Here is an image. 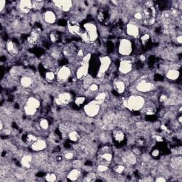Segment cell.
I'll list each match as a JSON object with an SVG mask.
<instances>
[{
    "label": "cell",
    "mask_w": 182,
    "mask_h": 182,
    "mask_svg": "<svg viewBox=\"0 0 182 182\" xmlns=\"http://www.w3.org/2000/svg\"><path fill=\"white\" fill-rule=\"evenodd\" d=\"M122 103L126 108L133 110V111H139L144 107L146 102L143 97L134 95V96L129 97L127 99L124 100Z\"/></svg>",
    "instance_id": "obj_1"
},
{
    "label": "cell",
    "mask_w": 182,
    "mask_h": 182,
    "mask_svg": "<svg viewBox=\"0 0 182 182\" xmlns=\"http://www.w3.org/2000/svg\"><path fill=\"white\" fill-rule=\"evenodd\" d=\"M118 52L123 56H129L132 52V44L129 39L123 38L119 42Z\"/></svg>",
    "instance_id": "obj_2"
},
{
    "label": "cell",
    "mask_w": 182,
    "mask_h": 182,
    "mask_svg": "<svg viewBox=\"0 0 182 182\" xmlns=\"http://www.w3.org/2000/svg\"><path fill=\"white\" fill-rule=\"evenodd\" d=\"M84 112L88 117H93L98 115L101 110V105L97 103L96 101H93L87 103L83 107Z\"/></svg>",
    "instance_id": "obj_3"
},
{
    "label": "cell",
    "mask_w": 182,
    "mask_h": 182,
    "mask_svg": "<svg viewBox=\"0 0 182 182\" xmlns=\"http://www.w3.org/2000/svg\"><path fill=\"white\" fill-rule=\"evenodd\" d=\"M71 76V69L69 66L64 65L58 68L56 73V80L61 83L67 81Z\"/></svg>",
    "instance_id": "obj_4"
},
{
    "label": "cell",
    "mask_w": 182,
    "mask_h": 182,
    "mask_svg": "<svg viewBox=\"0 0 182 182\" xmlns=\"http://www.w3.org/2000/svg\"><path fill=\"white\" fill-rule=\"evenodd\" d=\"M83 30L88 34L90 38L91 43L95 42L97 39L98 34H97V27L93 23H86L83 25Z\"/></svg>",
    "instance_id": "obj_5"
},
{
    "label": "cell",
    "mask_w": 182,
    "mask_h": 182,
    "mask_svg": "<svg viewBox=\"0 0 182 182\" xmlns=\"http://www.w3.org/2000/svg\"><path fill=\"white\" fill-rule=\"evenodd\" d=\"M100 67L98 72H97V78H101L102 75L105 73L107 72L108 70L110 65H111V59L109 56H102V57H100Z\"/></svg>",
    "instance_id": "obj_6"
},
{
    "label": "cell",
    "mask_w": 182,
    "mask_h": 182,
    "mask_svg": "<svg viewBox=\"0 0 182 182\" xmlns=\"http://www.w3.org/2000/svg\"><path fill=\"white\" fill-rule=\"evenodd\" d=\"M136 90L141 93H148L154 89V85L147 79L142 78L136 85Z\"/></svg>",
    "instance_id": "obj_7"
},
{
    "label": "cell",
    "mask_w": 182,
    "mask_h": 182,
    "mask_svg": "<svg viewBox=\"0 0 182 182\" xmlns=\"http://www.w3.org/2000/svg\"><path fill=\"white\" fill-rule=\"evenodd\" d=\"M79 48L73 43H68L62 49L63 55L66 57L71 58L77 56Z\"/></svg>",
    "instance_id": "obj_8"
},
{
    "label": "cell",
    "mask_w": 182,
    "mask_h": 182,
    "mask_svg": "<svg viewBox=\"0 0 182 182\" xmlns=\"http://www.w3.org/2000/svg\"><path fill=\"white\" fill-rule=\"evenodd\" d=\"M17 7L18 11L20 13L23 14H27L31 11H32V1L21 0V1L17 2Z\"/></svg>",
    "instance_id": "obj_9"
},
{
    "label": "cell",
    "mask_w": 182,
    "mask_h": 182,
    "mask_svg": "<svg viewBox=\"0 0 182 182\" xmlns=\"http://www.w3.org/2000/svg\"><path fill=\"white\" fill-rule=\"evenodd\" d=\"M54 7L63 12H68L73 7V2L71 0H63V1H53Z\"/></svg>",
    "instance_id": "obj_10"
},
{
    "label": "cell",
    "mask_w": 182,
    "mask_h": 182,
    "mask_svg": "<svg viewBox=\"0 0 182 182\" xmlns=\"http://www.w3.org/2000/svg\"><path fill=\"white\" fill-rule=\"evenodd\" d=\"M68 33L73 36H81L83 29L76 20H70L67 23Z\"/></svg>",
    "instance_id": "obj_11"
},
{
    "label": "cell",
    "mask_w": 182,
    "mask_h": 182,
    "mask_svg": "<svg viewBox=\"0 0 182 182\" xmlns=\"http://www.w3.org/2000/svg\"><path fill=\"white\" fill-rule=\"evenodd\" d=\"M72 100L71 95L67 93V92H63L61 93L54 98V102L57 106H65L68 104Z\"/></svg>",
    "instance_id": "obj_12"
},
{
    "label": "cell",
    "mask_w": 182,
    "mask_h": 182,
    "mask_svg": "<svg viewBox=\"0 0 182 182\" xmlns=\"http://www.w3.org/2000/svg\"><path fill=\"white\" fill-rule=\"evenodd\" d=\"M133 65L131 60L130 59H122L120 61L119 65V72L122 75H126L130 73L132 70Z\"/></svg>",
    "instance_id": "obj_13"
},
{
    "label": "cell",
    "mask_w": 182,
    "mask_h": 182,
    "mask_svg": "<svg viewBox=\"0 0 182 182\" xmlns=\"http://www.w3.org/2000/svg\"><path fill=\"white\" fill-rule=\"evenodd\" d=\"M19 43L13 40H9L6 43L7 51L10 55L17 56L19 52Z\"/></svg>",
    "instance_id": "obj_14"
},
{
    "label": "cell",
    "mask_w": 182,
    "mask_h": 182,
    "mask_svg": "<svg viewBox=\"0 0 182 182\" xmlns=\"http://www.w3.org/2000/svg\"><path fill=\"white\" fill-rule=\"evenodd\" d=\"M42 18L44 22L48 24H53L57 19L56 14L52 10H47V11L43 12Z\"/></svg>",
    "instance_id": "obj_15"
},
{
    "label": "cell",
    "mask_w": 182,
    "mask_h": 182,
    "mask_svg": "<svg viewBox=\"0 0 182 182\" xmlns=\"http://www.w3.org/2000/svg\"><path fill=\"white\" fill-rule=\"evenodd\" d=\"M40 32L37 29L33 30L30 34L28 36L27 41L29 44L32 46L37 45L40 41Z\"/></svg>",
    "instance_id": "obj_16"
},
{
    "label": "cell",
    "mask_w": 182,
    "mask_h": 182,
    "mask_svg": "<svg viewBox=\"0 0 182 182\" xmlns=\"http://www.w3.org/2000/svg\"><path fill=\"white\" fill-rule=\"evenodd\" d=\"M126 32L128 36L133 38H137L140 35L139 27L134 23H129L127 24Z\"/></svg>",
    "instance_id": "obj_17"
},
{
    "label": "cell",
    "mask_w": 182,
    "mask_h": 182,
    "mask_svg": "<svg viewBox=\"0 0 182 182\" xmlns=\"http://www.w3.org/2000/svg\"><path fill=\"white\" fill-rule=\"evenodd\" d=\"M122 161L125 165L132 166L137 163V157L133 152L125 153L122 157Z\"/></svg>",
    "instance_id": "obj_18"
},
{
    "label": "cell",
    "mask_w": 182,
    "mask_h": 182,
    "mask_svg": "<svg viewBox=\"0 0 182 182\" xmlns=\"http://www.w3.org/2000/svg\"><path fill=\"white\" fill-rule=\"evenodd\" d=\"M88 75V64L81 63L80 67L77 69L76 78L82 80Z\"/></svg>",
    "instance_id": "obj_19"
},
{
    "label": "cell",
    "mask_w": 182,
    "mask_h": 182,
    "mask_svg": "<svg viewBox=\"0 0 182 182\" xmlns=\"http://www.w3.org/2000/svg\"><path fill=\"white\" fill-rule=\"evenodd\" d=\"M112 138L115 142L121 144L125 140V134L121 129H115L112 132Z\"/></svg>",
    "instance_id": "obj_20"
},
{
    "label": "cell",
    "mask_w": 182,
    "mask_h": 182,
    "mask_svg": "<svg viewBox=\"0 0 182 182\" xmlns=\"http://www.w3.org/2000/svg\"><path fill=\"white\" fill-rule=\"evenodd\" d=\"M47 147V144L46 141L43 140H37L36 142L31 145V148L33 151L35 152H40V151L44 150Z\"/></svg>",
    "instance_id": "obj_21"
},
{
    "label": "cell",
    "mask_w": 182,
    "mask_h": 182,
    "mask_svg": "<svg viewBox=\"0 0 182 182\" xmlns=\"http://www.w3.org/2000/svg\"><path fill=\"white\" fill-rule=\"evenodd\" d=\"M56 62H57V61L53 59L51 56H49V57L45 58V59L43 60L42 65L43 66V68L47 69V70L53 71V69L56 68V65H57V63Z\"/></svg>",
    "instance_id": "obj_22"
},
{
    "label": "cell",
    "mask_w": 182,
    "mask_h": 182,
    "mask_svg": "<svg viewBox=\"0 0 182 182\" xmlns=\"http://www.w3.org/2000/svg\"><path fill=\"white\" fill-rule=\"evenodd\" d=\"M81 176V170H79L78 168H74L69 171V173L67 175V179L68 180L71 181H77Z\"/></svg>",
    "instance_id": "obj_23"
},
{
    "label": "cell",
    "mask_w": 182,
    "mask_h": 182,
    "mask_svg": "<svg viewBox=\"0 0 182 182\" xmlns=\"http://www.w3.org/2000/svg\"><path fill=\"white\" fill-rule=\"evenodd\" d=\"M33 162V158L31 155H25L23 156L20 160V163L22 167L25 169H29L32 166Z\"/></svg>",
    "instance_id": "obj_24"
},
{
    "label": "cell",
    "mask_w": 182,
    "mask_h": 182,
    "mask_svg": "<svg viewBox=\"0 0 182 182\" xmlns=\"http://www.w3.org/2000/svg\"><path fill=\"white\" fill-rule=\"evenodd\" d=\"M63 51L59 47H54V48H53L51 51L50 56L53 58V59L56 60V61L61 59L63 57Z\"/></svg>",
    "instance_id": "obj_25"
},
{
    "label": "cell",
    "mask_w": 182,
    "mask_h": 182,
    "mask_svg": "<svg viewBox=\"0 0 182 182\" xmlns=\"http://www.w3.org/2000/svg\"><path fill=\"white\" fill-rule=\"evenodd\" d=\"M115 91L119 94H122L126 89V85L123 81H117L114 83Z\"/></svg>",
    "instance_id": "obj_26"
},
{
    "label": "cell",
    "mask_w": 182,
    "mask_h": 182,
    "mask_svg": "<svg viewBox=\"0 0 182 182\" xmlns=\"http://www.w3.org/2000/svg\"><path fill=\"white\" fill-rule=\"evenodd\" d=\"M179 76H180V73L176 69H170L167 71L166 73V77L169 80L171 81H176L179 78Z\"/></svg>",
    "instance_id": "obj_27"
},
{
    "label": "cell",
    "mask_w": 182,
    "mask_h": 182,
    "mask_svg": "<svg viewBox=\"0 0 182 182\" xmlns=\"http://www.w3.org/2000/svg\"><path fill=\"white\" fill-rule=\"evenodd\" d=\"M20 83L23 86V88H28L32 86L33 80L30 76H22V78H20Z\"/></svg>",
    "instance_id": "obj_28"
},
{
    "label": "cell",
    "mask_w": 182,
    "mask_h": 182,
    "mask_svg": "<svg viewBox=\"0 0 182 182\" xmlns=\"http://www.w3.org/2000/svg\"><path fill=\"white\" fill-rule=\"evenodd\" d=\"M112 158H113V155H112V152L110 151L104 150L102 154L100 155V159L102 160L106 163H110L112 161Z\"/></svg>",
    "instance_id": "obj_29"
},
{
    "label": "cell",
    "mask_w": 182,
    "mask_h": 182,
    "mask_svg": "<svg viewBox=\"0 0 182 182\" xmlns=\"http://www.w3.org/2000/svg\"><path fill=\"white\" fill-rule=\"evenodd\" d=\"M143 108L145 109V114L148 115V116H153L154 115H155L156 110H157L155 105L151 103L145 104Z\"/></svg>",
    "instance_id": "obj_30"
},
{
    "label": "cell",
    "mask_w": 182,
    "mask_h": 182,
    "mask_svg": "<svg viewBox=\"0 0 182 182\" xmlns=\"http://www.w3.org/2000/svg\"><path fill=\"white\" fill-rule=\"evenodd\" d=\"M26 105H28V106L38 110V107H40L41 103L40 101L37 98H36L34 97H31L29 98H28L27 102H26Z\"/></svg>",
    "instance_id": "obj_31"
},
{
    "label": "cell",
    "mask_w": 182,
    "mask_h": 182,
    "mask_svg": "<svg viewBox=\"0 0 182 182\" xmlns=\"http://www.w3.org/2000/svg\"><path fill=\"white\" fill-rule=\"evenodd\" d=\"M61 36L58 32L54 31V32H52L50 33L49 40L51 43H58V42H61Z\"/></svg>",
    "instance_id": "obj_32"
},
{
    "label": "cell",
    "mask_w": 182,
    "mask_h": 182,
    "mask_svg": "<svg viewBox=\"0 0 182 182\" xmlns=\"http://www.w3.org/2000/svg\"><path fill=\"white\" fill-rule=\"evenodd\" d=\"M68 137L69 140L71 141V142H77L80 140L81 136L79 135V133L76 131V130H71L68 134Z\"/></svg>",
    "instance_id": "obj_33"
},
{
    "label": "cell",
    "mask_w": 182,
    "mask_h": 182,
    "mask_svg": "<svg viewBox=\"0 0 182 182\" xmlns=\"http://www.w3.org/2000/svg\"><path fill=\"white\" fill-rule=\"evenodd\" d=\"M9 74L13 77L19 76L23 74V68L14 66V67L11 68V69L9 70Z\"/></svg>",
    "instance_id": "obj_34"
},
{
    "label": "cell",
    "mask_w": 182,
    "mask_h": 182,
    "mask_svg": "<svg viewBox=\"0 0 182 182\" xmlns=\"http://www.w3.org/2000/svg\"><path fill=\"white\" fill-rule=\"evenodd\" d=\"M126 170V166L124 164H117L113 166V171L115 173L118 174H122L125 172Z\"/></svg>",
    "instance_id": "obj_35"
},
{
    "label": "cell",
    "mask_w": 182,
    "mask_h": 182,
    "mask_svg": "<svg viewBox=\"0 0 182 182\" xmlns=\"http://www.w3.org/2000/svg\"><path fill=\"white\" fill-rule=\"evenodd\" d=\"M44 5V2L43 1H32V11L37 12L42 9Z\"/></svg>",
    "instance_id": "obj_36"
},
{
    "label": "cell",
    "mask_w": 182,
    "mask_h": 182,
    "mask_svg": "<svg viewBox=\"0 0 182 182\" xmlns=\"http://www.w3.org/2000/svg\"><path fill=\"white\" fill-rule=\"evenodd\" d=\"M45 78L48 82H51L54 81L55 79L56 78V75L54 73V71H47L45 73Z\"/></svg>",
    "instance_id": "obj_37"
},
{
    "label": "cell",
    "mask_w": 182,
    "mask_h": 182,
    "mask_svg": "<svg viewBox=\"0 0 182 182\" xmlns=\"http://www.w3.org/2000/svg\"><path fill=\"white\" fill-rule=\"evenodd\" d=\"M24 109L26 115H29V116H33V115L37 113V109L34 108V107L28 106V105H25Z\"/></svg>",
    "instance_id": "obj_38"
},
{
    "label": "cell",
    "mask_w": 182,
    "mask_h": 182,
    "mask_svg": "<svg viewBox=\"0 0 182 182\" xmlns=\"http://www.w3.org/2000/svg\"><path fill=\"white\" fill-rule=\"evenodd\" d=\"M38 140V138L36 137L35 135H32V134H29V135H25V138H24V142L28 143V144H29L30 145L32 144V143H34V142H36Z\"/></svg>",
    "instance_id": "obj_39"
},
{
    "label": "cell",
    "mask_w": 182,
    "mask_h": 182,
    "mask_svg": "<svg viewBox=\"0 0 182 182\" xmlns=\"http://www.w3.org/2000/svg\"><path fill=\"white\" fill-rule=\"evenodd\" d=\"M97 179L96 174L93 172H89L83 176V181H95Z\"/></svg>",
    "instance_id": "obj_40"
},
{
    "label": "cell",
    "mask_w": 182,
    "mask_h": 182,
    "mask_svg": "<svg viewBox=\"0 0 182 182\" xmlns=\"http://www.w3.org/2000/svg\"><path fill=\"white\" fill-rule=\"evenodd\" d=\"M106 93H104V92H102V93H101L99 94H97L96 97H95V101H96L97 103H99L101 105V103H102L105 101H106Z\"/></svg>",
    "instance_id": "obj_41"
},
{
    "label": "cell",
    "mask_w": 182,
    "mask_h": 182,
    "mask_svg": "<svg viewBox=\"0 0 182 182\" xmlns=\"http://www.w3.org/2000/svg\"><path fill=\"white\" fill-rule=\"evenodd\" d=\"M83 86L85 88H88L90 87V86L91 85V84H93V78H92V77H91L90 76H87L86 77H85L83 79Z\"/></svg>",
    "instance_id": "obj_42"
},
{
    "label": "cell",
    "mask_w": 182,
    "mask_h": 182,
    "mask_svg": "<svg viewBox=\"0 0 182 182\" xmlns=\"http://www.w3.org/2000/svg\"><path fill=\"white\" fill-rule=\"evenodd\" d=\"M75 156H76V154L73 151L68 150V151H66V152L64 153L63 157L65 158L66 160H73V159L75 158Z\"/></svg>",
    "instance_id": "obj_43"
},
{
    "label": "cell",
    "mask_w": 182,
    "mask_h": 182,
    "mask_svg": "<svg viewBox=\"0 0 182 182\" xmlns=\"http://www.w3.org/2000/svg\"><path fill=\"white\" fill-rule=\"evenodd\" d=\"M45 179L48 182H53L57 181V176L54 173H48L45 176Z\"/></svg>",
    "instance_id": "obj_44"
},
{
    "label": "cell",
    "mask_w": 182,
    "mask_h": 182,
    "mask_svg": "<svg viewBox=\"0 0 182 182\" xmlns=\"http://www.w3.org/2000/svg\"><path fill=\"white\" fill-rule=\"evenodd\" d=\"M39 126L43 130H48L49 127V122L46 118H42L39 121Z\"/></svg>",
    "instance_id": "obj_45"
},
{
    "label": "cell",
    "mask_w": 182,
    "mask_h": 182,
    "mask_svg": "<svg viewBox=\"0 0 182 182\" xmlns=\"http://www.w3.org/2000/svg\"><path fill=\"white\" fill-rule=\"evenodd\" d=\"M86 101V99L85 97H83V96L77 97L75 99V105L76 106L80 107L81 106H83V105L85 103Z\"/></svg>",
    "instance_id": "obj_46"
},
{
    "label": "cell",
    "mask_w": 182,
    "mask_h": 182,
    "mask_svg": "<svg viewBox=\"0 0 182 182\" xmlns=\"http://www.w3.org/2000/svg\"><path fill=\"white\" fill-rule=\"evenodd\" d=\"M108 166H107V165H105V164H101V165L97 166V171L99 173H105L107 171H108Z\"/></svg>",
    "instance_id": "obj_47"
},
{
    "label": "cell",
    "mask_w": 182,
    "mask_h": 182,
    "mask_svg": "<svg viewBox=\"0 0 182 182\" xmlns=\"http://www.w3.org/2000/svg\"><path fill=\"white\" fill-rule=\"evenodd\" d=\"M181 163H182V161L181 160V157H176V159L172 160V161H171V165L172 167L177 169L181 166Z\"/></svg>",
    "instance_id": "obj_48"
},
{
    "label": "cell",
    "mask_w": 182,
    "mask_h": 182,
    "mask_svg": "<svg viewBox=\"0 0 182 182\" xmlns=\"http://www.w3.org/2000/svg\"><path fill=\"white\" fill-rule=\"evenodd\" d=\"M150 35L149 34H145L140 37V42L142 45L145 46L147 43L150 42Z\"/></svg>",
    "instance_id": "obj_49"
},
{
    "label": "cell",
    "mask_w": 182,
    "mask_h": 182,
    "mask_svg": "<svg viewBox=\"0 0 182 182\" xmlns=\"http://www.w3.org/2000/svg\"><path fill=\"white\" fill-rule=\"evenodd\" d=\"M97 18L99 22H104L106 19V14H105V12L103 11H101V10H100V11H98L97 13Z\"/></svg>",
    "instance_id": "obj_50"
},
{
    "label": "cell",
    "mask_w": 182,
    "mask_h": 182,
    "mask_svg": "<svg viewBox=\"0 0 182 182\" xmlns=\"http://www.w3.org/2000/svg\"><path fill=\"white\" fill-rule=\"evenodd\" d=\"M134 18L135 20H137V21H140V20L144 19V14H143V12L141 11L136 12L134 14Z\"/></svg>",
    "instance_id": "obj_51"
},
{
    "label": "cell",
    "mask_w": 182,
    "mask_h": 182,
    "mask_svg": "<svg viewBox=\"0 0 182 182\" xmlns=\"http://www.w3.org/2000/svg\"><path fill=\"white\" fill-rule=\"evenodd\" d=\"M91 53H87V54L84 56L83 58H82V63L88 64L90 60H91Z\"/></svg>",
    "instance_id": "obj_52"
},
{
    "label": "cell",
    "mask_w": 182,
    "mask_h": 182,
    "mask_svg": "<svg viewBox=\"0 0 182 182\" xmlns=\"http://www.w3.org/2000/svg\"><path fill=\"white\" fill-rule=\"evenodd\" d=\"M6 1L5 0H0V12L2 14L4 12V9L6 8Z\"/></svg>",
    "instance_id": "obj_53"
},
{
    "label": "cell",
    "mask_w": 182,
    "mask_h": 182,
    "mask_svg": "<svg viewBox=\"0 0 182 182\" xmlns=\"http://www.w3.org/2000/svg\"><path fill=\"white\" fill-rule=\"evenodd\" d=\"M89 90H90V91H91V92H96L97 91V90H98L99 88V87H98V85L96 83H93V84H91V86H90L89 87Z\"/></svg>",
    "instance_id": "obj_54"
},
{
    "label": "cell",
    "mask_w": 182,
    "mask_h": 182,
    "mask_svg": "<svg viewBox=\"0 0 182 182\" xmlns=\"http://www.w3.org/2000/svg\"><path fill=\"white\" fill-rule=\"evenodd\" d=\"M73 165L74 168H78L79 169V167H81L82 162H81V161H80V160H74L73 161Z\"/></svg>",
    "instance_id": "obj_55"
},
{
    "label": "cell",
    "mask_w": 182,
    "mask_h": 182,
    "mask_svg": "<svg viewBox=\"0 0 182 182\" xmlns=\"http://www.w3.org/2000/svg\"><path fill=\"white\" fill-rule=\"evenodd\" d=\"M160 150H158V149H155V150H152V156L153 157H158L159 156H160Z\"/></svg>",
    "instance_id": "obj_56"
},
{
    "label": "cell",
    "mask_w": 182,
    "mask_h": 182,
    "mask_svg": "<svg viewBox=\"0 0 182 182\" xmlns=\"http://www.w3.org/2000/svg\"><path fill=\"white\" fill-rule=\"evenodd\" d=\"M168 99V97L166 96V95H161L160 97V101L161 102H163V103H165V102L166 101V100Z\"/></svg>",
    "instance_id": "obj_57"
},
{
    "label": "cell",
    "mask_w": 182,
    "mask_h": 182,
    "mask_svg": "<svg viewBox=\"0 0 182 182\" xmlns=\"http://www.w3.org/2000/svg\"><path fill=\"white\" fill-rule=\"evenodd\" d=\"M136 144H137V145L139 146V147H142V146H143L145 144V141L143 140L142 139H139V140H137Z\"/></svg>",
    "instance_id": "obj_58"
},
{
    "label": "cell",
    "mask_w": 182,
    "mask_h": 182,
    "mask_svg": "<svg viewBox=\"0 0 182 182\" xmlns=\"http://www.w3.org/2000/svg\"><path fill=\"white\" fill-rule=\"evenodd\" d=\"M166 181V179L164 178L163 176H159V177L156 179V181L157 182H165Z\"/></svg>",
    "instance_id": "obj_59"
},
{
    "label": "cell",
    "mask_w": 182,
    "mask_h": 182,
    "mask_svg": "<svg viewBox=\"0 0 182 182\" xmlns=\"http://www.w3.org/2000/svg\"><path fill=\"white\" fill-rule=\"evenodd\" d=\"M139 59L141 62H145L146 60H147V58L144 54H142L139 56Z\"/></svg>",
    "instance_id": "obj_60"
},
{
    "label": "cell",
    "mask_w": 182,
    "mask_h": 182,
    "mask_svg": "<svg viewBox=\"0 0 182 182\" xmlns=\"http://www.w3.org/2000/svg\"><path fill=\"white\" fill-rule=\"evenodd\" d=\"M176 42H177L179 44H181L182 43V37L181 35H179L178 37H176Z\"/></svg>",
    "instance_id": "obj_61"
},
{
    "label": "cell",
    "mask_w": 182,
    "mask_h": 182,
    "mask_svg": "<svg viewBox=\"0 0 182 182\" xmlns=\"http://www.w3.org/2000/svg\"><path fill=\"white\" fill-rule=\"evenodd\" d=\"M155 139H156V140L158 142H162L163 141H164V140H163V138L161 137V136H156L155 137Z\"/></svg>",
    "instance_id": "obj_62"
},
{
    "label": "cell",
    "mask_w": 182,
    "mask_h": 182,
    "mask_svg": "<svg viewBox=\"0 0 182 182\" xmlns=\"http://www.w3.org/2000/svg\"><path fill=\"white\" fill-rule=\"evenodd\" d=\"M181 115H180V116H179V120H178V121L179 122V123H181Z\"/></svg>",
    "instance_id": "obj_63"
}]
</instances>
